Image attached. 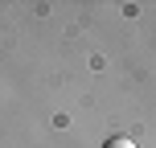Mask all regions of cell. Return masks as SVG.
<instances>
[{
	"instance_id": "6da1fadb",
	"label": "cell",
	"mask_w": 156,
	"mask_h": 148,
	"mask_svg": "<svg viewBox=\"0 0 156 148\" xmlns=\"http://www.w3.org/2000/svg\"><path fill=\"white\" fill-rule=\"evenodd\" d=\"M103 148H136V140H127V136H111Z\"/></svg>"
}]
</instances>
